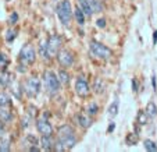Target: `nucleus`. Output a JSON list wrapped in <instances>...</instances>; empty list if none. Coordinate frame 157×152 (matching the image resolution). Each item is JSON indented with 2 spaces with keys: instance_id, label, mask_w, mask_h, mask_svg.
<instances>
[{
  "instance_id": "1",
  "label": "nucleus",
  "mask_w": 157,
  "mask_h": 152,
  "mask_svg": "<svg viewBox=\"0 0 157 152\" xmlns=\"http://www.w3.org/2000/svg\"><path fill=\"white\" fill-rule=\"evenodd\" d=\"M57 141L61 142V145L64 146L65 151L74 148V145L77 144V135H75V131L72 130L71 126L65 124L59 128V138H57Z\"/></svg>"
},
{
  "instance_id": "2",
  "label": "nucleus",
  "mask_w": 157,
  "mask_h": 152,
  "mask_svg": "<svg viewBox=\"0 0 157 152\" xmlns=\"http://www.w3.org/2000/svg\"><path fill=\"white\" fill-rule=\"evenodd\" d=\"M56 13H57V17H59L60 22L63 25H70V21H71V17H72V10H71V3L68 0H61L59 4H57V9H56Z\"/></svg>"
},
{
  "instance_id": "3",
  "label": "nucleus",
  "mask_w": 157,
  "mask_h": 152,
  "mask_svg": "<svg viewBox=\"0 0 157 152\" xmlns=\"http://www.w3.org/2000/svg\"><path fill=\"white\" fill-rule=\"evenodd\" d=\"M89 50H90V53L95 57L101 60H109L113 57L111 49H109L106 45H101L100 42H96V41H92L89 43Z\"/></svg>"
},
{
  "instance_id": "4",
  "label": "nucleus",
  "mask_w": 157,
  "mask_h": 152,
  "mask_svg": "<svg viewBox=\"0 0 157 152\" xmlns=\"http://www.w3.org/2000/svg\"><path fill=\"white\" fill-rule=\"evenodd\" d=\"M44 78V85H46V90L50 95H56L60 90V80L53 71H44L43 74Z\"/></svg>"
},
{
  "instance_id": "5",
  "label": "nucleus",
  "mask_w": 157,
  "mask_h": 152,
  "mask_svg": "<svg viewBox=\"0 0 157 152\" xmlns=\"http://www.w3.org/2000/svg\"><path fill=\"white\" fill-rule=\"evenodd\" d=\"M24 91L29 98H35L39 94V91H40V81H39V78H36V77L28 78L24 85Z\"/></svg>"
},
{
  "instance_id": "6",
  "label": "nucleus",
  "mask_w": 157,
  "mask_h": 152,
  "mask_svg": "<svg viewBox=\"0 0 157 152\" xmlns=\"http://www.w3.org/2000/svg\"><path fill=\"white\" fill-rule=\"evenodd\" d=\"M35 59H36L35 49L31 45H25L24 48L21 49V52H20V62L21 63L29 66V64H32V63L35 62Z\"/></svg>"
},
{
  "instance_id": "7",
  "label": "nucleus",
  "mask_w": 157,
  "mask_h": 152,
  "mask_svg": "<svg viewBox=\"0 0 157 152\" xmlns=\"http://www.w3.org/2000/svg\"><path fill=\"white\" fill-rule=\"evenodd\" d=\"M48 48H49V52H50L52 56H54V54H57V52L60 50V48H61V36L59 35H52L50 38L48 39Z\"/></svg>"
},
{
  "instance_id": "8",
  "label": "nucleus",
  "mask_w": 157,
  "mask_h": 152,
  "mask_svg": "<svg viewBox=\"0 0 157 152\" xmlns=\"http://www.w3.org/2000/svg\"><path fill=\"white\" fill-rule=\"evenodd\" d=\"M57 59H59L60 64L64 67H70L74 64V56H72V53L68 50L59 52V53H57Z\"/></svg>"
},
{
  "instance_id": "9",
  "label": "nucleus",
  "mask_w": 157,
  "mask_h": 152,
  "mask_svg": "<svg viewBox=\"0 0 157 152\" xmlns=\"http://www.w3.org/2000/svg\"><path fill=\"white\" fill-rule=\"evenodd\" d=\"M36 128L42 135H52V133H53V127L46 119H39L36 122Z\"/></svg>"
},
{
  "instance_id": "10",
  "label": "nucleus",
  "mask_w": 157,
  "mask_h": 152,
  "mask_svg": "<svg viewBox=\"0 0 157 152\" xmlns=\"http://www.w3.org/2000/svg\"><path fill=\"white\" fill-rule=\"evenodd\" d=\"M75 91L79 96H88L90 90H89V84L86 82V80H83L82 77L78 78L77 84H75Z\"/></svg>"
},
{
  "instance_id": "11",
  "label": "nucleus",
  "mask_w": 157,
  "mask_h": 152,
  "mask_svg": "<svg viewBox=\"0 0 157 152\" xmlns=\"http://www.w3.org/2000/svg\"><path fill=\"white\" fill-rule=\"evenodd\" d=\"M54 144H56V141L52 138V135H42V138H40L42 149L52 151V149H54Z\"/></svg>"
},
{
  "instance_id": "12",
  "label": "nucleus",
  "mask_w": 157,
  "mask_h": 152,
  "mask_svg": "<svg viewBox=\"0 0 157 152\" xmlns=\"http://www.w3.org/2000/svg\"><path fill=\"white\" fill-rule=\"evenodd\" d=\"M39 53H40V56L43 57L44 60H49L52 57L50 52H49V48H48V43L46 42H42L40 45H39Z\"/></svg>"
},
{
  "instance_id": "13",
  "label": "nucleus",
  "mask_w": 157,
  "mask_h": 152,
  "mask_svg": "<svg viewBox=\"0 0 157 152\" xmlns=\"http://www.w3.org/2000/svg\"><path fill=\"white\" fill-rule=\"evenodd\" d=\"M13 119V113L10 110H7L6 107H0V120L3 123H9Z\"/></svg>"
},
{
  "instance_id": "14",
  "label": "nucleus",
  "mask_w": 157,
  "mask_h": 152,
  "mask_svg": "<svg viewBox=\"0 0 157 152\" xmlns=\"http://www.w3.org/2000/svg\"><path fill=\"white\" fill-rule=\"evenodd\" d=\"M146 113H147V116L150 117V119H154V117L157 116V106L154 102H149L147 106H146Z\"/></svg>"
},
{
  "instance_id": "15",
  "label": "nucleus",
  "mask_w": 157,
  "mask_h": 152,
  "mask_svg": "<svg viewBox=\"0 0 157 152\" xmlns=\"http://www.w3.org/2000/svg\"><path fill=\"white\" fill-rule=\"evenodd\" d=\"M77 122H78V124H79L81 127H83V128H88L89 126L92 124L90 119H89L88 116H83V114H79V116H77Z\"/></svg>"
},
{
  "instance_id": "16",
  "label": "nucleus",
  "mask_w": 157,
  "mask_h": 152,
  "mask_svg": "<svg viewBox=\"0 0 157 152\" xmlns=\"http://www.w3.org/2000/svg\"><path fill=\"white\" fill-rule=\"evenodd\" d=\"M74 15H75V20H77V22H78L79 25H83V24H85V13H83L82 10L79 9V6L75 9Z\"/></svg>"
},
{
  "instance_id": "17",
  "label": "nucleus",
  "mask_w": 157,
  "mask_h": 152,
  "mask_svg": "<svg viewBox=\"0 0 157 152\" xmlns=\"http://www.w3.org/2000/svg\"><path fill=\"white\" fill-rule=\"evenodd\" d=\"M11 75L9 74V73L3 71L2 74H0V88H6L7 85L10 84V81H11Z\"/></svg>"
},
{
  "instance_id": "18",
  "label": "nucleus",
  "mask_w": 157,
  "mask_h": 152,
  "mask_svg": "<svg viewBox=\"0 0 157 152\" xmlns=\"http://www.w3.org/2000/svg\"><path fill=\"white\" fill-rule=\"evenodd\" d=\"M93 90L96 94H101L104 91V82L101 81V78H95V82H93Z\"/></svg>"
},
{
  "instance_id": "19",
  "label": "nucleus",
  "mask_w": 157,
  "mask_h": 152,
  "mask_svg": "<svg viewBox=\"0 0 157 152\" xmlns=\"http://www.w3.org/2000/svg\"><path fill=\"white\" fill-rule=\"evenodd\" d=\"M11 105L10 96L6 92H0V107H7Z\"/></svg>"
},
{
  "instance_id": "20",
  "label": "nucleus",
  "mask_w": 157,
  "mask_h": 152,
  "mask_svg": "<svg viewBox=\"0 0 157 152\" xmlns=\"http://www.w3.org/2000/svg\"><path fill=\"white\" fill-rule=\"evenodd\" d=\"M143 145H145V149H146V151H149V152H157V144L154 142V141H151V140H145Z\"/></svg>"
},
{
  "instance_id": "21",
  "label": "nucleus",
  "mask_w": 157,
  "mask_h": 152,
  "mask_svg": "<svg viewBox=\"0 0 157 152\" xmlns=\"http://www.w3.org/2000/svg\"><path fill=\"white\" fill-rule=\"evenodd\" d=\"M147 113L146 112H143V110H140L139 113H138V117H136V123L138 124H140V126H145L146 123H147Z\"/></svg>"
},
{
  "instance_id": "22",
  "label": "nucleus",
  "mask_w": 157,
  "mask_h": 152,
  "mask_svg": "<svg viewBox=\"0 0 157 152\" xmlns=\"http://www.w3.org/2000/svg\"><path fill=\"white\" fill-rule=\"evenodd\" d=\"M90 4H92L93 13H100L101 10H103V3H101V0H90Z\"/></svg>"
},
{
  "instance_id": "23",
  "label": "nucleus",
  "mask_w": 157,
  "mask_h": 152,
  "mask_svg": "<svg viewBox=\"0 0 157 152\" xmlns=\"http://www.w3.org/2000/svg\"><path fill=\"white\" fill-rule=\"evenodd\" d=\"M59 80H60V82L61 84H68V81H70V74L65 70H60L59 71Z\"/></svg>"
},
{
  "instance_id": "24",
  "label": "nucleus",
  "mask_w": 157,
  "mask_h": 152,
  "mask_svg": "<svg viewBox=\"0 0 157 152\" xmlns=\"http://www.w3.org/2000/svg\"><path fill=\"white\" fill-rule=\"evenodd\" d=\"M117 114H118V102H114L111 106L109 107V116L110 117H116Z\"/></svg>"
},
{
  "instance_id": "25",
  "label": "nucleus",
  "mask_w": 157,
  "mask_h": 152,
  "mask_svg": "<svg viewBox=\"0 0 157 152\" xmlns=\"http://www.w3.org/2000/svg\"><path fill=\"white\" fill-rule=\"evenodd\" d=\"M125 141H127V145H135L138 142V134H128Z\"/></svg>"
},
{
  "instance_id": "26",
  "label": "nucleus",
  "mask_w": 157,
  "mask_h": 152,
  "mask_svg": "<svg viewBox=\"0 0 157 152\" xmlns=\"http://www.w3.org/2000/svg\"><path fill=\"white\" fill-rule=\"evenodd\" d=\"M99 112V106L96 103H90L88 107V114L89 116H95V114H98Z\"/></svg>"
},
{
  "instance_id": "27",
  "label": "nucleus",
  "mask_w": 157,
  "mask_h": 152,
  "mask_svg": "<svg viewBox=\"0 0 157 152\" xmlns=\"http://www.w3.org/2000/svg\"><path fill=\"white\" fill-rule=\"evenodd\" d=\"M0 151H10V141L7 138H2L0 141Z\"/></svg>"
},
{
  "instance_id": "28",
  "label": "nucleus",
  "mask_w": 157,
  "mask_h": 152,
  "mask_svg": "<svg viewBox=\"0 0 157 152\" xmlns=\"http://www.w3.org/2000/svg\"><path fill=\"white\" fill-rule=\"evenodd\" d=\"M15 35H17V34H15V31L9 30V31H7V35H6V41H7V42H11L13 39L15 38Z\"/></svg>"
},
{
  "instance_id": "29",
  "label": "nucleus",
  "mask_w": 157,
  "mask_h": 152,
  "mask_svg": "<svg viewBox=\"0 0 157 152\" xmlns=\"http://www.w3.org/2000/svg\"><path fill=\"white\" fill-rule=\"evenodd\" d=\"M9 63V60H7V57H6V54H3V53H0V67H4Z\"/></svg>"
},
{
  "instance_id": "30",
  "label": "nucleus",
  "mask_w": 157,
  "mask_h": 152,
  "mask_svg": "<svg viewBox=\"0 0 157 152\" xmlns=\"http://www.w3.org/2000/svg\"><path fill=\"white\" fill-rule=\"evenodd\" d=\"M98 27H100V28L106 27V20H104V18H100V20H98Z\"/></svg>"
},
{
  "instance_id": "31",
  "label": "nucleus",
  "mask_w": 157,
  "mask_h": 152,
  "mask_svg": "<svg viewBox=\"0 0 157 152\" xmlns=\"http://www.w3.org/2000/svg\"><path fill=\"white\" fill-rule=\"evenodd\" d=\"M132 90H133V92H138V81L136 80H132Z\"/></svg>"
},
{
  "instance_id": "32",
  "label": "nucleus",
  "mask_w": 157,
  "mask_h": 152,
  "mask_svg": "<svg viewBox=\"0 0 157 152\" xmlns=\"http://www.w3.org/2000/svg\"><path fill=\"white\" fill-rule=\"evenodd\" d=\"M17 14H15V13H14V14H13L11 15V17H10V22H11V24H15V21H17Z\"/></svg>"
},
{
  "instance_id": "33",
  "label": "nucleus",
  "mask_w": 157,
  "mask_h": 152,
  "mask_svg": "<svg viewBox=\"0 0 157 152\" xmlns=\"http://www.w3.org/2000/svg\"><path fill=\"white\" fill-rule=\"evenodd\" d=\"M156 42H157V31H154L153 32V45H156Z\"/></svg>"
},
{
  "instance_id": "34",
  "label": "nucleus",
  "mask_w": 157,
  "mask_h": 152,
  "mask_svg": "<svg viewBox=\"0 0 157 152\" xmlns=\"http://www.w3.org/2000/svg\"><path fill=\"white\" fill-rule=\"evenodd\" d=\"M3 122H2V120H0V134H2V133H3Z\"/></svg>"
},
{
  "instance_id": "35",
  "label": "nucleus",
  "mask_w": 157,
  "mask_h": 152,
  "mask_svg": "<svg viewBox=\"0 0 157 152\" xmlns=\"http://www.w3.org/2000/svg\"><path fill=\"white\" fill-rule=\"evenodd\" d=\"M151 84H153V88H154V90H156V78H151Z\"/></svg>"
},
{
  "instance_id": "36",
  "label": "nucleus",
  "mask_w": 157,
  "mask_h": 152,
  "mask_svg": "<svg viewBox=\"0 0 157 152\" xmlns=\"http://www.w3.org/2000/svg\"><path fill=\"white\" fill-rule=\"evenodd\" d=\"M114 127H116V126H114V123H113V124H110V127H109V131H111V130H114Z\"/></svg>"
}]
</instances>
